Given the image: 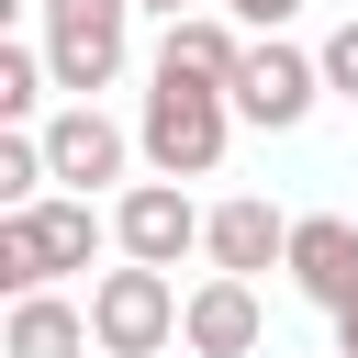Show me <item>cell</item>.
<instances>
[{
	"label": "cell",
	"instance_id": "cell-8",
	"mask_svg": "<svg viewBox=\"0 0 358 358\" xmlns=\"http://www.w3.org/2000/svg\"><path fill=\"white\" fill-rule=\"evenodd\" d=\"M291 291L302 302H324V313H347L358 302V224L347 213H291Z\"/></svg>",
	"mask_w": 358,
	"mask_h": 358
},
{
	"label": "cell",
	"instance_id": "cell-12",
	"mask_svg": "<svg viewBox=\"0 0 358 358\" xmlns=\"http://www.w3.org/2000/svg\"><path fill=\"white\" fill-rule=\"evenodd\" d=\"M157 67H168V78H213V90H235V67H246V34H235L224 11H179V22L157 34Z\"/></svg>",
	"mask_w": 358,
	"mask_h": 358
},
{
	"label": "cell",
	"instance_id": "cell-1",
	"mask_svg": "<svg viewBox=\"0 0 358 358\" xmlns=\"http://www.w3.org/2000/svg\"><path fill=\"white\" fill-rule=\"evenodd\" d=\"M224 134H235V90H213V78H168V67H157L145 123H134L145 168H168V179H213V168H224Z\"/></svg>",
	"mask_w": 358,
	"mask_h": 358
},
{
	"label": "cell",
	"instance_id": "cell-7",
	"mask_svg": "<svg viewBox=\"0 0 358 358\" xmlns=\"http://www.w3.org/2000/svg\"><path fill=\"white\" fill-rule=\"evenodd\" d=\"M257 336H268V313H257V280H235V268H213L179 302V347L190 358H257Z\"/></svg>",
	"mask_w": 358,
	"mask_h": 358
},
{
	"label": "cell",
	"instance_id": "cell-6",
	"mask_svg": "<svg viewBox=\"0 0 358 358\" xmlns=\"http://www.w3.org/2000/svg\"><path fill=\"white\" fill-rule=\"evenodd\" d=\"M112 246L123 257H157V268H179L190 246H201V213H190V190L157 168V179H134L123 201H112Z\"/></svg>",
	"mask_w": 358,
	"mask_h": 358
},
{
	"label": "cell",
	"instance_id": "cell-18",
	"mask_svg": "<svg viewBox=\"0 0 358 358\" xmlns=\"http://www.w3.org/2000/svg\"><path fill=\"white\" fill-rule=\"evenodd\" d=\"M336 358H347V347H336Z\"/></svg>",
	"mask_w": 358,
	"mask_h": 358
},
{
	"label": "cell",
	"instance_id": "cell-14",
	"mask_svg": "<svg viewBox=\"0 0 358 358\" xmlns=\"http://www.w3.org/2000/svg\"><path fill=\"white\" fill-rule=\"evenodd\" d=\"M313 56H324V90H336V101H358V11H347V22H336Z\"/></svg>",
	"mask_w": 358,
	"mask_h": 358
},
{
	"label": "cell",
	"instance_id": "cell-2",
	"mask_svg": "<svg viewBox=\"0 0 358 358\" xmlns=\"http://www.w3.org/2000/svg\"><path fill=\"white\" fill-rule=\"evenodd\" d=\"M90 246H101V213H90V190L11 201V213H0V291H45V280L90 268Z\"/></svg>",
	"mask_w": 358,
	"mask_h": 358
},
{
	"label": "cell",
	"instance_id": "cell-15",
	"mask_svg": "<svg viewBox=\"0 0 358 358\" xmlns=\"http://www.w3.org/2000/svg\"><path fill=\"white\" fill-rule=\"evenodd\" d=\"M224 11H235V22H246V34H280V22H291V11H302V0H224Z\"/></svg>",
	"mask_w": 358,
	"mask_h": 358
},
{
	"label": "cell",
	"instance_id": "cell-9",
	"mask_svg": "<svg viewBox=\"0 0 358 358\" xmlns=\"http://www.w3.org/2000/svg\"><path fill=\"white\" fill-rule=\"evenodd\" d=\"M201 257H213V268H235V280H257V268H280V257H291V213H268L257 190H235V201H213V213H201Z\"/></svg>",
	"mask_w": 358,
	"mask_h": 358
},
{
	"label": "cell",
	"instance_id": "cell-13",
	"mask_svg": "<svg viewBox=\"0 0 358 358\" xmlns=\"http://www.w3.org/2000/svg\"><path fill=\"white\" fill-rule=\"evenodd\" d=\"M56 90V67H45V45H0V123H34V101Z\"/></svg>",
	"mask_w": 358,
	"mask_h": 358
},
{
	"label": "cell",
	"instance_id": "cell-11",
	"mask_svg": "<svg viewBox=\"0 0 358 358\" xmlns=\"http://www.w3.org/2000/svg\"><path fill=\"white\" fill-rule=\"evenodd\" d=\"M90 302H67L56 280L45 291H11V324H0V358H90Z\"/></svg>",
	"mask_w": 358,
	"mask_h": 358
},
{
	"label": "cell",
	"instance_id": "cell-10",
	"mask_svg": "<svg viewBox=\"0 0 358 358\" xmlns=\"http://www.w3.org/2000/svg\"><path fill=\"white\" fill-rule=\"evenodd\" d=\"M45 157H56V179H67V190H101V179H123L134 134H123L101 101H67V112L45 123Z\"/></svg>",
	"mask_w": 358,
	"mask_h": 358
},
{
	"label": "cell",
	"instance_id": "cell-4",
	"mask_svg": "<svg viewBox=\"0 0 358 358\" xmlns=\"http://www.w3.org/2000/svg\"><path fill=\"white\" fill-rule=\"evenodd\" d=\"M90 336H101V358H157V347L179 336V291H168V268H157V257L101 268V280H90Z\"/></svg>",
	"mask_w": 358,
	"mask_h": 358
},
{
	"label": "cell",
	"instance_id": "cell-17",
	"mask_svg": "<svg viewBox=\"0 0 358 358\" xmlns=\"http://www.w3.org/2000/svg\"><path fill=\"white\" fill-rule=\"evenodd\" d=\"M336 347H347V358H358V302H347V313H336Z\"/></svg>",
	"mask_w": 358,
	"mask_h": 358
},
{
	"label": "cell",
	"instance_id": "cell-16",
	"mask_svg": "<svg viewBox=\"0 0 358 358\" xmlns=\"http://www.w3.org/2000/svg\"><path fill=\"white\" fill-rule=\"evenodd\" d=\"M134 11H157V22H179V11H201V0H134Z\"/></svg>",
	"mask_w": 358,
	"mask_h": 358
},
{
	"label": "cell",
	"instance_id": "cell-3",
	"mask_svg": "<svg viewBox=\"0 0 358 358\" xmlns=\"http://www.w3.org/2000/svg\"><path fill=\"white\" fill-rule=\"evenodd\" d=\"M34 11H45V67H56L67 101H90V90L123 78V56H134V0H34Z\"/></svg>",
	"mask_w": 358,
	"mask_h": 358
},
{
	"label": "cell",
	"instance_id": "cell-5",
	"mask_svg": "<svg viewBox=\"0 0 358 358\" xmlns=\"http://www.w3.org/2000/svg\"><path fill=\"white\" fill-rule=\"evenodd\" d=\"M313 101H324V56H302V45H280V34H246V67H235V123L291 134V123H313Z\"/></svg>",
	"mask_w": 358,
	"mask_h": 358
}]
</instances>
